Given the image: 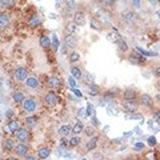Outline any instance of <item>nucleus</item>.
I'll return each instance as SVG.
<instances>
[{"instance_id": "1", "label": "nucleus", "mask_w": 160, "mask_h": 160, "mask_svg": "<svg viewBox=\"0 0 160 160\" xmlns=\"http://www.w3.org/2000/svg\"><path fill=\"white\" fill-rule=\"evenodd\" d=\"M13 76L19 81H25V79L28 78V70L24 67H18L15 70V72H13Z\"/></svg>"}, {"instance_id": "2", "label": "nucleus", "mask_w": 160, "mask_h": 160, "mask_svg": "<svg viewBox=\"0 0 160 160\" xmlns=\"http://www.w3.org/2000/svg\"><path fill=\"white\" fill-rule=\"evenodd\" d=\"M59 101H60V99L55 92H48L47 95L44 96V103L47 105H51V107H52V105H56Z\"/></svg>"}, {"instance_id": "3", "label": "nucleus", "mask_w": 160, "mask_h": 160, "mask_svg": "<svg viewBox=\"0 0 160 160\" xmlns=\"http://www.w3.org/2000/svg\"><path fill=\"white\" fill-rule=\"evenodd\" d=\"M15 135H16V139H18L19 141L24 143L30 139V131H28L27 128H19V130L16 131Z\"/></svg>"}, {"instance_id": "4", "label": "nucleus", "mask_w": 160, "mask_h": 160, "mask_svg": "<svg viewBox=\"0 0 160 160\" xmlns=\"http://www.w3.org/2000/svg\"><path fill=\"white\" fill-rule=\"evenodd\" d=\"M123 107L125 108V110L128 111V112H136L139 108V103L136 101V99L133 100H125L124 104H123Z\"/></svg>"}, {"instance_id": "5", "label": "nucleus", "mask_w": 160, "mask_h": 160, "mask_svg": "<svg viewBox=\"0 0 160 160\" xmlns=\"http://www.w3.org/2000/svg\"><path fill=\"white\" fill-rule=\"evenodd\" d=\"M21 104H23V110L25 112H33L36 110V101L33 99H25Z\"/></svg>"}, {"instance_id": "6", "label": "nucleus", "mask_w": 160, "mask_h": 160, "mask_svg": "<svg viewBox=\"0 0 160 160\" xmlns=\"http://www.w3.org/2000/svg\"><path fill=\"white\" fill-rule=\"evenodd\" d=\"M153 99L151 98L150 95H147V93H144V95H141L140 96V104L141 105H144V107H147V108H152L153 107Z\"/></svg>"}, {"instance_id": "7", "label": "nucleus", "mask_w": 160, "mask_h": 160, "mask_svg": "<svg viewBox=\"0 0 160 160\" xmlns=\"http://www.w3.org/2000/svg\"><path fill=\"white\" fill-rule=\"evenodd\" d=\"M73 23H75L76 25H84L85 24V15L84 12H75V15H73Z\"/></svg>"}, {"instance_id": "8", "label": "nucleus", "mask_w": 160, "mask_h": 160, "mask_svg": "<svg viewBox=\"0 0 160 160\" xmlns=\"http://www.w3.org/2000/svg\"><path fill=\"white\" fill-rule=\"evenodd\" d=\"M47 84H48V87H51V88H59L60 85H61V79L58 78V76H51V78H48V80H47Z\"/></svg>"}, {"instance_id": "9", "label": "nucleus", "mask_w": 160, "mask_h": 160, "mask_svg": "<svg viewBox=\"0 0 160 160\" xmlns=\"http://www.w3.org/2000/svg\"><path fill=\"white\" fill-rule=\"evenodd\" d=\"M15 151H16V155L18 156H25L28 152V145L24 144V143H20L15 147Z\"/></svg>"}, {"instance_id": "10", "label": "nucleus", "mask_w": 160, "mask_h": 160, "mask_svg": "<svg viewBox=\"0 0 160 160\" xmlns=\"http://www.w3.org/2000/svg\"><path fill=\"white\" fill-rule=\"evenodd\" d=\"M64 43H65V47H70V48H75L78 45V40L73 35H67L64 39Z\"/></svg>"}, {"instance_id": "11", "label": "nucleus", "mask_w": 160, "mask_h": 160, "mask_svg": "<svg viewBox=\"0 0 160 160\" xmlns=\"http://www.w3.org/2000/svg\"><path fill=\"white\" fill-rule=\"evenodd\" d=\"M40 23H41V19H40V16H39V15H33V16H31L30 20H28V24H30V27H32V28L39 27Z\"/></svg>"}, {"instance_id": "12", "label": "nucleus", "mask_w": 160, "mask_h": 160, "mask_svg": "<svg viewBox=\"0 0 160 160\" xmlns=\"http://www.w3.org/2000/svg\"><path fill=\"white\" fill-rule=\"evenodd\" d=\"M25 85L28 88H38L40 85V81L36 78H27L25 79Z\"/></svg>"}, {"instance_id": "13", "label": "nucleus", "mask_w": 160, "mask_h": 160, "mask_svg": "<svg viewBox=\"0 0 160 160\" xmlns=\"http://www.w3.org/2000/svg\"><path fill=\"white\" fill-rule=\"evenodd\" d=\"M8 131H10L11 133H16V131L20 128V123L18 121V120H11L10 123H8Z\"/></svg>"}, {"instance_id": "14", "label": "nucleus", "mask_w": 160, "mask_h": 160, "mask_svg": "<svg viewBox=\"0 0 160 160\" xmlns=\"http://www.w3.org/2000/svg\"><path fill=\"white\" fill-rule=\"evenodd\" d=\"M3 148H4V151L15 150V141H13L12 139H4V141H3Z\"/></svg>"}, {"instance_id": "15", "label": "nucleus", "mask_w": 160, "mask_h": 160, "mask_svg": "<svg viewBox=\"0 0 160 160\" xmlns=\"http://www.w3.org/2000/svg\"><path fill=\"white\" fill-rule=\"evenodd\" d=\"M121 16H123V19H124V21H127V23H133L136 20V15L133 12H131V11L124 12Z\"/></svg>"}, {"instance_id": "16", "label": "nucleus", "mask_w": 160, "mask_h": 160, "mask_svg": "<svg viewBox=\"0 0 160 160\" xmlns=\"http://www.w3.org/2000/svg\"><path fill=\"white\" fill-rule=\"evenodd\" d=\"M10 24V16L7 13H0V28H5Z\"/></svg>"}, {"instance_id": "17", "label": "nucleus", "mask_w": 160, "mask_h": 160, "mask_svg": "<svg viewBox=\"0 0 160 160\" xmlns=\"http://www.w3.org/2000/svg\"><path fill=\"white\" fill-rule=\"evenodd\" d=\"M107 39L110 40L111 43H115V44H118L119 40L121 39V36H120L119 33L116 32V31H113V32H110V33H108V35H107Z\"/></svg>"}, {"instance_id": "18", "label": "nucleus", "mask_w": 160, "mask_h": 160, "mask_svg": "<svg viewBox=\"0 0 160 160\" xmlns=\"http://www.w3.org/2000/svg\"><path fill=\"white\" fill-rule=\"evenodd\" d=\"M50 155H51V151L48 150L47 147H43V148H40V150L38 151V156H39V159H41V160L47 159Z\"/></svg>"}, {"instance_id": "19", "label": "nucleus", "mask_w": 160, "mask_h": 160, "mask_svg": "<svg viewBox=\"0 0 160 160\" xmlns=\"http://www.w3.org/2000/svg\"><path fill=\"white\" fill-rule=\"evenodd\" d=\"M40 45H41L43 50H48L51 47V39L48 36H41L40 38Z\"/></svg>"}, {"instance_id": "20", "label": "nucleus", "mask_w": 160, "mask_h": 160, "mask_svg": "<svg viewBox=\"0 0 160 160\" xmlns=\"http://www.w3.org/2000/svg\"><path fill=\"white\" fill-rule=\"evenodd\" d=\"M83 131H84V124H83V121H79L76 123L75 125H73L72 128V133H75V135H78V133H81Z\"/></svg>"}, {"instance_id": "21", "label": "nucleus", "mask_w": 160, "mask_h": 160, "mask_svg": "<svg viewBox=\"0 0 160 160\" xmlns=\"http://www.w3.org/2000/svg\"><path fill=\"white\" fill-rule=\"evenodd\" d=\"M16 4L15 0H0V7L1 8H11Z\"/></svg>"}, {"instance_id": "22", "label": "nucleus", "mask_w": 160, "mask_h": 160, "mask_svg": "<svg viewBox=\"0 0 160 160\" xmlns=\"http://www.w3.org/2000/svg\"><path fill=\"white\" fill-rule=\"evenodd\" d=\"M25 123H27V125L30 128H33L38 124V118H36V116H28V118L25 119Z\"/></svg>"}, {"instance_id": "23", "label": "nucleus", "mask_w": 160, "mask_h": 160, "mask_svg": "<svg viewBox=\"0 0 160 160\" xmlns=\"http://www.w3.org/2000/svg\"><path fill=\"white\" fill-rule=\"evenodd\" d=\"M70 132H72V127L71 125H63V127L59 128V133L61 136H67Z\"/></svg>"}, {"instance_id": "24", "label": "nucleus", "mask_w": 160, "mask_h": 160, "mask_svg": "<svg viewBox=\"0 0 160 160\" xmlns=\"http://www.w3.org/2000/svg\"><path fill=\"white\" fill-rule=\"evenodd\" d=\"M124 99L125 100H133V99H136V91H133V90H127L124 92Z\"/></svg>"}, {"instance_id": "25", "label": "nucleus", "mask_w": 160, "mask_h": 160, "mask_svg": "<svg viewBox=\"0 0 160 160\" xmlns=\"http://www.w3.org/2000/svg\"><path fill=\"white\" fill-rule=\"evenodd\" d=\"M12 99H13V101H15V103H23V101H24V95H23V93L21 92H19V91H16V92L15 93H13V95H12Z\"/></svg>"}, {"instance_id": "26", "label": "nucleus", "mask_w": 160, "mask_h": 160, "mask_svg": "<svg viewBox=\"0 0 160 160\" xmlns=\"http://www.w3.org/2000/svg\"><path fill=\"white\" fill-rule=\"evenodd\" d=\"M130 61L131 63H133V64H140V63H143V61H145V59H143L141 56H138V55H131L130 56Z\"/></svg>"}, {"instance_id": "27", "label": "nucleus", "mask_w": 160, "mask_h": 160, "mask_svg": "<svg viewBox=\"0 0 160 160\" xmlns=\"http://www.w3.org/2000/svg\"><path fill=\"white\" fill-rule=\"evenodd\" d=\"M71 73H72V76L75 79H80L83 76V73H81V70H80L79 67H72L71 68Z\"/></svg>"}, {"instance_id": "28", "label": "nucleus", "mask_w": 160, "mask_h": 160, "mask_svg": "<svg viewBox=\"0 0 160 160\" xmlns=\"http://www.w3.org/2000/svg\"><path fill=\"white\" fill-rule=\"evenodd\" d=\"M96 143H98V138H92L87 144H85V150H88V151L93 150V148L96 147Z\"/></svg>"}, {"instance_id": "29", "label": "nucleus", "mask_w": 160, "mask_h": 160, "mask_svg": "<svg viewBox=\"0 0 160 160\" xmlns=\"http://www.w3.org/2000/svg\"><path fill=\"white\" fill-rule=\"evenodd\" d=\"M88 93H90L91 96H98L99 93H100V90H99V87L98 85H91L90 87V91H88Z\"/></svg>"}, {"instance_id": "30", "label": "nucleus", "mask_w": 160, "mask_h": 160, "mask_svg": "<svg viewBox=\"0 0 160 160\" xmlns=\"http://www.w3.org/2000/svg\"><path fill=\"white\" fill-rule=\"evenodd\" d=\"M68 59H70V63H76V61H79L80 60V55L78 52H71Z\"/></svg>"}, {"instance_id": "31", "label": "nucleus", "mask_w": 160, "mask_h": 160, "mask_svg": "<svg viewBox=\"0 0 160 160\" xmlns=\"http://www.w3.org/2000/svg\"><path fill=\"white\" fill-rule=\"evenodd\" d=\"M80 143H81V139L78 138V136H75V138H72L70 140V143H68V144H70L71 147H78Z\"/></svg>"}, {"instance_id": "32", "label": "nucleus", "mask_w": 160, "mask_h": 160, "mask_svg": "<svg viewBox=\"0 0 160 160\" xmlns=\"http://www.w3.org/2000/svg\"><path fill=\"white\" fill-rule=\"evenodd\" d=\"M118 45H119V50H120V51H123V52H125V51L128 50V45H127V43H125L123 39H120V40H119Z\"/></svg>"}, {"instance_id": "33", "label": "nucleus", "mask_w": 160, "mask_h": 160, "mask_svg": "<svg viewBox=\"0 0 160 160\" xmlns=\"http://www.w3.org/2000/svg\"><path fill=\"white\" fill-rule=\"evenodd\" d=\"M52 48H53L55 52L59 50V39H58L56 35H52Z\"/></svg>"}, {"instance_id": "34", "label": "nucleus", "mask_w": 160, "mask_h": 160, "mask_svg": "<svg viewBox=\"0 0 160 160\" xmlns=\"http://www.w3.org/2000/svg\"><path fill=\"white\" fill-rule=\"evenodd\" d=\"M65 7L68 11H72L75 8V1L73 0H65Z\"/></svg>"}, {"instance_id": "35", "label": "nucleus", "mask_w": 160, "mask_h": 160, "mask_svg": "<svg viewBox=\"0 0 160 160\" xmlns=\"http://www.w3.org/2000/svg\"><path fill=\"white\" fill-rule=\"evenodd\" d=\"M93 112H95L93 105L92 104H88L87 105V113H85V115H87V116H93Z\"/></svg>"}, {"instance_id": "36", "label": "nucleus", "mask_w": 160, "mask_h": 160, "mask_svg": "<svg viewBox=\"0 0 160 160\" xmlns=\"http://www.w3.org/2000/svg\"><path fill=\"white\" fill-rule=\"evenodd\" d=\"M138 48V51L139 52H141L143 55H147V56H155L156 53H153V52H150V51H145V50H143V48H140V47H136Z\"/></svg>"}, {"instance_id": "37", "label": "nucleus", "mask_w": 160, "mask_h": 160, "mask_svg": "<svg viewBox=\"0 0 160 160\" xmlns=\"http://www.w3.org/2000/svg\"><path fill=\"white\" fill-rule=\"evenodd\" d=\"M91 27L93 28V30H100V24L98 21H96V19H91Z\"/></svg>"}, {"instance_id": "38", "label": "nucleus", "mask_w": 160, "mask_h": 160, "mask_svg": "<svg viewBox=\"0 0 160 160\" xmlns=\"http://www.w3.org/2000/svg\"><path fill=\"white\" fill-rule=\"evenodd\" d=\"M116 95H118V91L116 90H110L107 93H105L107 98H116Z\"/></svg>"}, {"instance_id": "39", "label": "nucleus", "mask_w": 160, "mask_h": 160, "mask_svg": "<svg viewBox=\"0 0 160 160\" xmlns=\"http://www.w3.org/2000/svg\"><path fill=\"white\" fill-rule=\"evenodd\" d=\"M133 150H135L136 152H139V151L144 150V143H136V144L133 145Z\"/></svg>"}, {"instance_id": "40", "label": "nucleus", "mask_w": 160, "mask_h": 160, "mask_svg": "<svg viewBox=\"0 0 160 160\" xmlns=\"http://www.w3.org/2000/svg\"><path fill=\"white\" fill-rule=\"evenodd\" d=\"M67 31L70 32V35H72V33L76 31V24H68L67 25Z\"/></svg>"}, {"instance_id": "41", "label": "nucleus", "mask_w": 160, "mask_h": 160, "mask_svg": "<svg viewBox=\"0 0 160 160\" xmlns=\"http://www.w3.org/2000/svg\"><path fill=\"white\" fill-rule=\"evenodd\" d=\"M147 143H148V145H151V147H155L156 145V139L153 138V136H150L147 140Z\"/></svg>"}, {"instance_id": "42", "label": "nucleus", "mask_w": 160, "mask_h": 160, "mask_svg": "<svg viewBox=\"0 0 160 160\" xmlns=\"http://www.w3.org/2000/svg\"><path fill=\"white\" fill-rule=\"evenodd\" d=\"M68 84H70L72 88L76 87V80H75V78H73V76H70V78H68Z\"/></svg>"}, {"instance_id": "43", "label": "nucleus", "mask_w": 160, "mask_h": 160, "mask_svg": "<svg viewBox=\"0 0 160 160\" xmlns=\"http://www.w3.org/2000/svg\"><path fill=\"white\" fill-rule=\"evenodd\" d=\"M153 119H155L156 121H159V123H160V110L153 111Z\"/></svg>"}, {"instance_id": "44", "label": "nucleus", "mask_w": 160, "mask_h": 160, "mask_svg": "<svg viewBox=\"0 0 160 160\" xmlns=\"http://www.w3.org/2000/svg\"><path fill=\"white\" fill-rule=\"evenodd\" d=\"M103 1H104L105 5H108V7H112V5H115L116 0H103Z\"/></svg>"}, {"instance_id": "45", "label": "nucleus", "mask_w": 160, "mask_h": 160, "mask_svg": "<svg viewBox=\"0 0 160 160\" xmlns=\"http://www.w3.org/2000/svg\"><path fill=\"white\" fill-rule=\"evenodd\" d=\"M72 91H73V93H75V95H78V96H80V98H81L83 96V93L80 92L79 90H76V88H72Z\"/></svg>"}, {"instance_id": "46", "label": "nucleus", "mask_w": 160, "mask_h": 160, "mask_svg": "<svg viewBox=\"0 0 160 160\" xmlns=\"http://www.w3.org/2000/svg\"><path fill=\"white\" fill-rule=\"evenodd\" d=\"M60 147H61V148L67 147V141H65V140H64V139H63V140H61V141H60Z\"/></svg>"}, {"instance_id": "47", "label": "nucleus", "mask_w": 160, "mask_h": 160, "mask_svg": "<svg viewBox=\"0 0 160 160\" xmlns=\"http://www.w3.org/2000/svg\"><path fill=\"white\" fill-rule=\"evenodd\" d=\"M12 115H13V111L12 110H8L7 111V118H11Z\"/></svg>"}, {"instance_id": "48", "label": "nucleus", "mask_w": 160, "mask_h": 160, "mask_svg": "<svg viewBox=\"0 0 160 160\" xmlns=\"http://www.w3.org/2000/svg\"><path fill=\"white\" fill-rule=\"evenodd\" d=\"M87 135H88V136L93 135V130H91V128H87Z\"/></svg>"}, {"instance_id": "49", "label": "nucleus", "mask_w": 160, "mask_h": 160, "mask_svg": "<svg viewBox=\"0 0 160 160\" xmlns=\"http://www.w3.org/2000/svg\"><path fill=\"white\" fill-rule=\"evenodd\" d=\"M155 75L158 76V78H160V67H158V68L155 70Z\"/></svg>"}, {"instance_id": "50", "label": "nucleus", "mask_w": 160, "mask_h": 160, "mask_svg": "<svg viewBox=\"0 0 160 160\" xmlns=\"http://www.w3.org/2000/svg\"><path fill=\"white\" fill-rule=\"evenodd\" d=\"M92 124H93V125H98V124H99L98 119H96V118H93V116H92Z\"/></svg>"}, {"instance_id": "51", "label": "nucleus", "mask_w": 160, "mask_h": 160, "mask_svg": "<svg viewBox=\"0 0 160 160\" xmlns=\"http://www.w3.org/2000/svg\"><path fill=\"white\" fill-rule=\"evenodd\" d=\"M25 160H36V159L33 158V156H27V158H25Z\"/></svg>"}, {"instance_id": "52", "label": "nucleus", "mask_w": 160, "mask_h": 160, "mask_svg": "<svg viewBox=\"0 0 160 160\" xmlns=\"http://www.w3.org/2000/svg\"><path fill=\"white\" fill-rule=\"evenodd\" d=\"M135 5H136V7H140V3H139V0H135Z\"/></svg>"}, {"instance_id": "53", "label": "nucleus", "mask_w": 160, "mask_h": 160, "mask_svg": "<svg viewBox=\"0 0 160 160\" xmlns=\"http://www.w3.org/2000/svg\"><path fill=\"white\" fill-rule=\"evenodd\" d=\"M156 100H158V101L160 103V92L158 93V95H156Z\"/></svg>"}, {"instance_id": "54", "label": "nucleus", "mask_w": 160, "mask_h": 160, "mask_svg": "<svg viewBox=\"0 0 160 160\" xmlns=\"http://www.w3.org/2000/svg\"><path fill=\"white\" fill-rule=\"evenodd\" d=\"M150 1H151V3H152V4H153V5H155V4H156V0H150Z\"/></svg>"}, {"instance_id": "55", "label": "nucleus", "mask_w": 160, "mask_h": 160, "mask_svg": "<svg viewBox=\"0 0 160 160\" xmlns=\"http://www.w3.org/2000/svg\"><path fill=\"white\" fill-rule=\"evenodd\" d=\"M158 87L160 88V78H159V80H158Z\"/></svg>"}, {"instance_id": "56", "label": "nucleus", "mask_w": 160, "mask_h": 160, "mask_svg": "<svg viewBox=\"0 0 160 160\" xmlns=\"http://www.w3.org/2000/svg\"><path fill=\"white\" fill-rule=\"evenodd\" d=\"M8 160H16L15 158H10V159H8Z\"/></svg>"}, {"instance_id": "57", "label": "nucleus", "mask_w": 160, "mask_h": 160, "mask_svg": "<svg viewBox=\"0 0 160 160\" xmlns=\"http://www.w3.org/2000/svg\"><path fill=\"white\" fill-rule=\"evenodd\" d=\"M158 16H159V18H160V11H158Z\"/></svg>"}, {"instance_id": "58", "label": "nucleus", "mask_w": 160, "mask_h": 160, "mask_svg": "<svg viewBox=\"0 0 160 160\" xmlns=\"http://www.w3.org/2000/svg\"><path fill=\"white\" fill-rule=\"evenodd\" d=\"M0 160H1V158H0Z\"/></svg>"}]
</instances>
